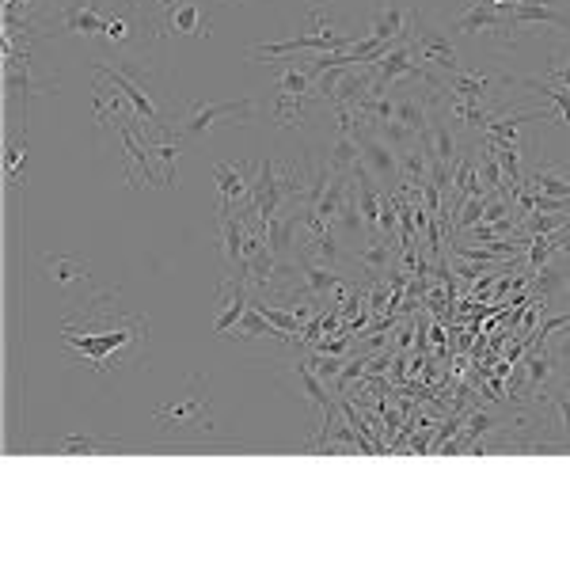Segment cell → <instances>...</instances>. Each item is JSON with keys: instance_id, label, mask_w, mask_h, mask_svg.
Returning a JSON list of instances; mask_svg holds the SVG:
<instances>
[{"instance_id": "obj_1", "label": "cell", "mask_w": 570, "mask_h": 570, "mask_svg": "<svg viewBox=\"0 0 570 570\" xmlns=\"http://www.w3.org/2000/svg\"><path fill=\"white\" fill-rule=\"evenodd\" d=\"M145 339H149V320L114 308L111 297H99L95 308L84 312V323H65V346L76 350L95 373H107L111 361L118 369L130 354H137Z\"/></svg>"}, {"instance_id": "obj_2", "label": "cell", "mask_w": 570, "mask_h": 570, "mask_svg": "<svg viewBox=\"0 0 570 570\" xmlns=\"http://www.w3.org/2000/svg\"><path fill=\"white\" fill-rule=\"evenodd\" d=\"M194 392H187L175 403H164L152 411V422L160 426V434L168 437H206L213 434V399H209V384L202 388V377H190Z\"/></svg>"}, {"instance_id": "obj_3", "label": "cell", "mask_w": 570, "mask_h": 570, "mask_svg": "<svg viewBox=\"0 0 570 570\" xmlns=\"http://www.w3.org/2000/svg\"><path fill=\"white\" fill-rule=\"evenodd\" d=\"M407 38H411V50H415L418 61H426V65H434L441 73H460L464 65H460V54H456V46L449 42V35L434 27L430 19L422 16V12H407Z\"/></svg>"}, {"instance_id": "obj_4", "label": "cell", "mask_w": 570, "mask_h": 570, "mask_svg": "<svg viewBox=\"0 0 570 570\" xmlns=\"http://www.w3.org/2000/svg\"><path fill=\"white\" fill-rule=\"evenodd\" d=\"M221 118L236 122V126H247V122L255 118V99H251V95H244V99H221V103L198 99V103H190V111L183 114V133L198 141V137H206Z\"/></svg>"}, {"instance_id": "obj_5", "label": "cell", "mask_w": 570, "mask_h": 570, "mask_svg": "<svg viewBox=\"0 0 570 570\" xmlns=\"http://www.w3.org/2000/svg\"><path fill=\"white\" fill-rule=\"evenodd\" d=\"M118 133H122V156H126V183L130 187H141V183L164 187V179L152 171V152L141 141V133L133 130V126H126V122H118Z\"/></svg>"}, {"instance_id": "obj_6", "label": "cell", "mask_w": 570, "mask_h": 570, "mask_svg": "<svg viewBox=\"0 0 570 570\" xmlns=\"http://www.w3.org/2000/svg\"><path fill=\"white\" fill-rule=\"evenodd\" d=\"M453 31H456V35H468V38H472V35H502V42H513V38H510V31H513L510 19L502 16L491 0H472V8L456 19Z\"/></svg>"}, {"instance_id": "obj_7", "label": "cell", "mask_w": 570, "mask_h": 570, "mask_svg": "<svg viewBox=\"0 0 570 570\" xmlns=\"http://www.w3.org/2000/svg\"><path fill=\"white\" fill-rule=\"evenodd\" d=\"M213 183H217V213L225 217V213H232L236 202H247V198H251V183H255V179H247V164L217 160V164H213Z\"/></svg>"}, {"instance_id": "obj_8", "label": "cell", "mask_w": 570, "mask_h": 570, "mask_svg": "<svg viewBox=\"0 0 570 570\" xmlns=\"http://www.w3.org/2000/svg\"><path fill=\"white\" fill-rule=\"evenodd\" d=\"M293 380H297V388H301V396H308L316 407H320L323 422H335V399L327 396V384H323V377L312 369V361H297L293 369Z\"/></svg>"}, {"instance_id": "obj_9", "label": "cell", "mask_w": 570, "mask_h": 570, "mask_svg": "<svg viewBox=\"0 0 570 570\" xmlns=\"http://www.w3.org/2000/svg\"><path fill=\"white\" fill-rule=\"evenodd\" d=\"M228 339H236V342H255V339H278V342H285L289 335L285 331H278L274 323L266 320L263 312L255 308V304H247V312L240 316V323L228 331Z\"/></svg>"}, {"instance_id": "obj_10", "label": "cell", "mask_w": 570, "mask_h": 570, "mask_svg": "<svg viewBox=\"0 0 570 570\" xmlns=\"http://www.w3.org/2000/svg\"><path fill=\"white\" fill-rule=\"evenodd\" d=\"M502 16L510 19V27H525V23H551V27H563L570 35V16L567 12H559V8H551V4H513L506 8Z\"/></svg>"}, {"instance_id": "obj_11", "label": "cell", "mask_w": 570, "mask_h": 570, "mask_svg": "<svg viewBox=\"0 0 570 570\" xmlns=\"http://www.w3.org/2000/svg\"><path fill=\"white\" fill-rule=\"evenodd\" d=\"M494 76L487 73H472V69H460V73L445 76V92L460 95V99H472V103H483L491 95Z\"/></svg>"}, {"instance_id": "obj_12", "label": "cell", "mask_w": 570, "mask_h": 570, "mask_svg": "<svg viewBox=\"0 0 570 570\" xmlns=\"http://www.w3.org/2000/svg\"><path fill=\"white\" fill-rule=\"evenodd\" d=\"M61 27L73 35H103L107 16H99L95 4H76V8H61Z\"/></svg>"}, {"instance_id": "obj_13", "label": "cell", "mask_w": 570, "mask_h": 570, "mask_svg": "<svg viewBox=\"0 0 570 570\" xmlns=\"http://www.w3.org/2000/svg\"><path fill=\"white\" fill-rule=\"evenodd\" d=\"M168 27L171 31H179V35H194V38H202L209 35L206 27H209V19L202 16V8L198 4H171V12H168Z\"/></svg>"}, {"instance_id": "obj_14", "label": "cell", "mask_w": 570, "mask_h": 570, "mask_svg": "<svg viewBox=\"0 0 570 570\" xmlns=\"http://www.w3.org/2000/svg\"><path fill=\"white\" fill-rule=\"evenodd\" d=\"M274 88H278V95H312L316 80H312V73H308V65L285 61L278 80H274ZM312 99H316V95H312Z\"/></svg>"}, {"instance_id": "obj_15", "label": "cell", "mask_w": 570, "mask_h": 570, "mask_svg": "<svg viewBox=\"0 0 570 570\" xmlns=\"http://www.w3.org/2000/svg\"><path fill=\"white\" fill-rule=\"evenodd\" d=\"M42 263L50 270V282L54 285H73V282L92 278V274H88V263H84V259H73V255H46Z\"/></svg>"}, {"instance_id": "obj_16", "label": "cell", "mask_w": 570, "mask_h": 570, "mask_svg": "<svg viewBox=\"0 0 570 570\" xmlns=\"http://www.w3.org/2000/svg\"><path fill=\"white\" fill-rule=\"evenodd\" d=\"M521 187H529L532 194H548V198H570V175L540 168V171H532L529 179H521Z\"/></svg>"}, {"instance_id": "obj_17", "label": "cell", "mask_w": 570, "mask_h": 570, "mask_svg": "<svg viewBox=\"0 0 570 570\" xmlns=\"http://www.w3.org/2000/svg\"><path fill=\"white\" fill-rule=\"evenodd\" d=\"M358 160H361L358 141H354L350 133H339V141H335V145H331V152H327V168L335 171V175H350Z\"/></svg>"}, {"instance_id": "obj_18", "label": "cell", "mask_w": 570, "mask_h": 570, "mask_svg": "<svg viewBox=\"0 0 570 570\" xmlns=\"http://www.w3.org/2000/svg\"><path fill=\"white\" fill-rule=\"evenodd\" d=\"M388 255H392V240H373L369 247H358V263L369 274H384L388 270Z\"/></svg>"}, {"instance_id": "obj_19", "label": "cell", "mask_w": 570, "mask_h": 570, "mask_svg": "<svg viewBox=\"0 0 570 570\" xmlns=\"http://www.w3.org/2000/svg\"><path fill=\"white\" fill-rule=\"evenodd\" d=\"M335 225L346 232V236H358L361 228H365V217H361L358 209V198H354V187H350V194H346V202H342L339 217H335Z\"/></svg>"}, {"instance_id": "obj_20", "label": "cell", "mask_w": 570, "mask_h": 570, "mask_svg": "<svg viewBox=\"0 0 570 570\" xmlns=\"http://www.w3.org/2000/svg\"><path fill=\"white\" fill-rule=\"evenodd\" d=\"M103 449H114V441H103V437H88V434H73L61 441V453H103Z\"/></svg>"}, {"instance_id": "obj_21", "label": "cell", "mask_w": 570, "mask_h": 570, "mask_svg": "<svg viewBox=\"0 0 570 570\" xmlns=\"http://www.w3.org/2000/svg\"><path fill=\"white\" fill-rule=\"evenodd\" d=\"M19 160H27V141H23V145H19V141H12V145H8V152H4V179H8V183H16Z\"/></svg>"}, {"instance_id": "obj_22", "label": "cell", "mask_w": 570, "mask_h": 570, "mask_svg": "<svg viewBox=\"0 0 570 570\" xmlns=\"http://www.w3.org/2000/svg\"><path fill=\"white\" fill-rule=\"evenodd\" d=\"M548 354H551V361H555V369H567V373H570V331L551 342Z\"/></svg>"}, {"instance_id": "obj_23", "label": "cell", "mask_w": 570, "mask_h": 570, "mask_svg": "<svg viewBox=\"0 0 570 570\" xmlns=\"http://www.w3.org/2000/svg\"><path fill=\"white\" fill-rule=\"evenodd\" d=\"M103 35L111 38V42H130V35H133L130 19H122V16H111V19H107V31H103Z\"/></svg>"}, {"instance_id": "obj_24", "label": "cell", "mask_w": 570, "mask_h": 570, "mask_svg": "<svg viewBox=\"0 0 570 570\" xmlns=\"http://www.w3.org/2000/svg\"><path fill=\"white\" fill-rule=\"evenodd\" d=\"M339 365H346V361H342V358H335V354H327V350H323V358H316V361H312V369H316V373H320L323 380L339 377Z\"/></svg>"}, {"instance_id": "obj_25", "label": "cell", "mask_w": 570, "mask_h": 570, "mask_svg": "<svg viewBox=\"0 0 570 570\" xmlns=\"http://www.w3.org/2000/svg\"><path fill=\"white\" fill-rule=\"evenodd\" d=\"M559 449H567V453H570V441H567V445H559Z\"/></svg>"}]
</instances>
